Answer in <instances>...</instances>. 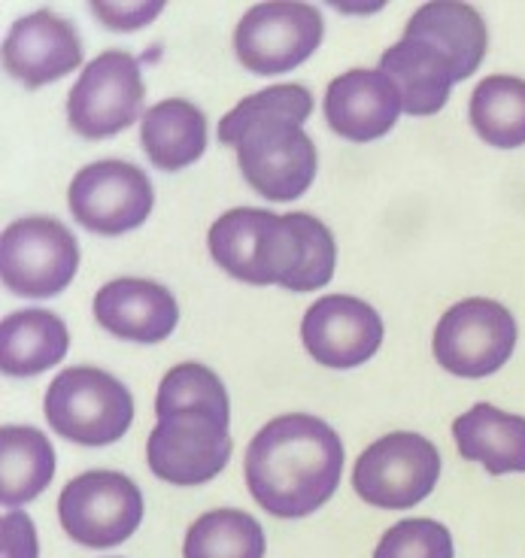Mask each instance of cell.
<instances>
[{"label": "cell", "instance_id": "obj_1", "mask_svg": "<svg viewBox=\"0 0 525 558\" xmlns=\"http://www.w3.org/2000/svg\"><path fill=\"white\" fill-rule=\"evenodd\" d=\"M210 255L235 279L317 292L334 277L337 246L329 225L310 213H267L237 207L210 228Z\"/></svg>", "mask_w": 525, "mask_h": 558}, {"label": "cell", "instance_id": "obj_2", "mask_svg": "<svg viewBox=\"0 0 525 558\" xmlns=\"http://www.w3.org/2000/svg\"><path fill=\"white\" fill-rule=\"evenodd\" d=\"M310 112L313 95L286 83L249 95L219 122V140L237 149L243 180L267 201H295L313 185L317 143L301 128Z\"/></svg>", "mask_w": 525, "mask_h": 558}, {"label": "cell", "instance_id": "obj_3", "mask_svg": "<svg viewBox=\"0 0 525 558\" xmlns=\"http://www.w3.org/2000/svg\"><path fill=\"white\" fill-rule=\"evenodd\" d=\"M344 474V444L305 413L271 418L247 449V486L271 517L301 519L329 504Z\"/></svg>", "mask_w": 525, "mask_h": 558}, {"label": "cell", "instance_id": "obj_4", "mask_svg": "<svg viewBox=\"0 0 525 558\" xmlns=\"http://www.w3.org/2000/svg\"><path fill=\"white\" fill-rule=\"evenodd\" d=\"M46 418L64 440L107 447L122 440L134 422V398L122 383L97 367H68L46 391Z\"/></svg>", "mask_w": 525, "mask_h": 558}, {"label": "cell", "instance_id": "obj_5", "mask_svg": "<svg viewBox=\"0 0 525 558\" xmlns=\"http://www.w3.org/2000/svg\"><path fill=\"white\" fill-rule=\"evenodd\" d=\"M438 476V447L422 434L395 432L361 452L353 468V488L380 510H410L434 492Z\"/></svg>", "mask_w": 525, "mask_h": 558}, {"label": "cell", "instance_id": "obj_6", "mask_svg": "<svg viewBox=\"0 0 525 558\" xmlns=\"http://www.w3.org/2000/svg\"><path fill=\"white\" fill-rule=\"evenodd\" d=\"M76 267L80 243L58 219H19L0 238V279L19 298H56Z\"/></svg>", "mask_w": 525, "mask_h": 558}, {"label": "cell", "instance_id": "obj_7", "mask_svg": "<svg viewBox=\"0 0 525 558\" xmlns=\"http://www.w3.org/2000/svg\"><path fill=\"white\" fill-rule=\"evenodd\" d=\"M228 422L198 407L158 416L146 447L153 474L170 486H204L219 476L235 449Z\"/></svg>", "mask_w": 525, "mask_h": 558}, {"label": "cell", "instance_id": "obj_8", "mask_svg": "<svg viewBox=\"0 0 525 558\" xmlns=\"http://www.w3.org/2000/svg\"><path fill=\"white\" fill-rule=\"evenodd\" d=\"M516 347V319L511 310L489 298H468L446 310L434 328V359L443 371L480 379L504 367Z\"/></svg>", "mask_w": 525, "mask_h": 558}, {"label": "cell", "instance_id": "obj_9", "mask_svg": "<svg viewBox=\"0 0 525 558\" xmlns=\"http://www.w3.org/2000/svg\"><path fill=\"white\" fill-rule=\"evenodd\" d=\"M58 519L70 541L110 549L134 537L143 522V495L119 471H88L70 480L58 498Z\"/></svg>", "mask_w": 525, "mask_h": 558}, {"label": "cell", "instance_id": "obj_10", "mask_svg": "<svg viewBox=\"0 0 525 558\" xmlns=\"http://www.w3.org/2000/svg\"><path fill=\"white\" fill-rule=\"evenodd\" d=\"M143 73L138 58L122 49L88 61L68 95V122L85 140H104L138 122L143 107Z\"/></svg>", "mask_w": 525, "mask_h": 558}, {"label": "cell", "instance_id": "obj_11", "mask_svg": "<svg viewBox=\"0 0 525 558\" xmlns=\"http://www.w3.org/2000/svg\"><path fill=\"white\" fill-rule=\"evenodd\" d=\"M322 31V13L310 3H259L237 25L235 52L255 76H279L317 52Z\"/></svg>", "mask_w": 525, "mask_h": 558}, {"label": "cell", "instance_id": "obj_12", "mask_svg": "<svg viewBox=\"0 0 525 558\" xmlns=\"http://www.w3.org/2000/svg\"><path fill=\"white\" fill-rule=\"evenodd\" d=\"M70 213L95 234H124L134 231L153 213V182L128 161H95L70 182Z\"/></svg>", "mask_w": 525, "mask_h": 558}, {"label": "cell", "instance_id": "obj_13", "mask_svg": "<svg viewBox=\"0 0 525 558\" xmlns=\"http://www.w3.org/2000/svg\"><path fill=\"white\" fill-rule=\"evenodd\" d=\"M301 340L313 362L349 371L377 355L383 343V319L353 294H325L305 313Z\"/></svg>", "mask_w": 525, "mask_h": 558}, {"label": "cell", "instance_id": "obj_14", "mask_svg": "<svg viewBox=\"0 0 525 558\" xmlns=\"http://www.w3.org/2000/svg\"><path fill=\"white\" fill-rule=\"evenodd\" d=\"M83 64V43L73 22L52 10L19 19L3 40V70L25 85L43 88Z\"/></svg>", "mask_w": 525, "mask_h": 558}, {"label": "cell", "instance_id": "obj_15", "mask_svg": "<svg viewBox=\"0 0 525 558\" xmlns=\"http://www.w3.org/2000/svg\"><path fill=\"white\" fill-rule=\"evenodd\" d=\"M95 319L112 337L131 343H162L174 335L180 307L162 282L122 277L95 294Z\"/></svg>", "mask_w": 525, "mask_h": 558}, {"label": "cell", "instance_id": "obj_16", "mask_svg": "<svg viewBox=\"0 0 525 558\" xmlns=\"http://www.w3.org/2000/svg\"><path fill=\"white\" fill-rule=\"evenodd\" d=\"M402 112L395 85L380 70H349L329 83L325 92V122L334 134L356 143L389 134Z\"/></svg>", "mask_w": 525, "mask_h": 558}, {"label": "cell", "instance_id": "obj_17", "mask_svg": "<svg viewBox=\"0 0 525 558\" xmlns=\"http://www.w3.org/2000/svg\"><path fill=\"white\" fill-rule=\"evenodd\" d=\"M380 73L395 85L402 112L434 116L446 107L450 88L458 83L456 64L434 43L404 34L380 58Z\"/></svg>", "mask_w": 525, "mask_h": 558}, {"label": "cell", "instance_id": "obj_18", "mask_svg": "<svg viewBox=\"0 0 525 558\" xmlns=\"http://www.w3.org/2000/svg\"><path fill=\"white\" fill-rule=\"evenodd\" d=\"M458 456L492 476L525 474V418L492 404H474L453 422Z\"/></svg>", "mask_w": 525, "mask_h": 558}, {"label": "cell", "instance_id": "obj_19", "mask_svg": "<svg viewBox=\"0 0 525 558\" xmlns=\"http://www.w3.org/2000/svg\"><path fill=\"white\" fill-rule=\"evenodd\" d=\"M140 143L155 168L174 173L207 153V116L192 100L167 98L143 112Z\"/></svg>", "mask_w": 525, "mask_h": 558}, {"label": "cell", "instance_id": "obj_20", "mask_svg": "<svg viewBox=\"0 0 525 558\" xmlns=\"http://www.w3.org/2000/svg\"><path fill=\"white\" fill-rule=\"evenodd\" d=\"M68 325L49 310H19L0 325V371L7 377H37L68 355Z\"/></svg>", "mask_w": 525, "mask_h": 558}, {"label": "cell", "instance_id": "obj_21", "mask_svg": "<svg viewBox=\"0 0 525 558\" xmlns=\"http://www.w3.org/2000/svg\"><path fill=\"white\" fill-rule=\"evenodd\" d=\"M404 34L422 37V40L434 43L441 52H446L450 61L456 64L458 83L474 76V70L484 64L486 46H489L484 15L468 3H446V0L419 7L410 15Z\"/></svg>", "mask_w": 525, "mask_h": 558}, {"label": "cell", "instance_id": "obj_22", "mask_svg": "<svg viewBox=\"0 0 525 558\" xmlns=\"http://www.w3.org/2000/svg\"><path fill=\"white\" fill-rule=\"evenodd\" d=\"M56 476V449L28 425L0 428V501L7 510L34 501Z\"/></svg>", "mask_w": 525, "mask_h": 558}, {"label": "cell", "instance_id": "obj_23", "mask_svg": "<svg viewBox=\"0 0 525 558\" xmlns=\"http://www.w3.org/2000/svg\"><path fill=\"white\" fill-rule=\"evenodd\" d=\"M470 125L496 149H520L525 143V80L486 76L470 95Z\"/></svg>", "mask_w": 525, "mask_h": 558}, {"label": "cell", "instance_id": "obj_24", "mask_svg": "<svg viewBox=\"0 0 525 558\" xmlns=\"http://www.w3.org/2000/svg\"><path fill=\"white\" fill-rule=\"evenodd\" d=\"M182 553L186 558H264V531L243 510H213L194 519Z\"/></svg>", "mask_w": 525, "mask_h": 558}, {"label": "cell", "instance_id": "obj_25", "mask_svg": "<svg viewBox=\"0 0 525 558\" xmlns=\"http://www.w3.org/2000/svg\"><path fill=\"white\" fill-rule=\"evenodd\" d=\"M210 410L222 418H231V407H228V391L222 386V379L204 367V364H177L170 367L158 386V398H155V413L167 416L177 410Z\"/></svg>", "mask_w": 525, "mask_h": 558}, {"label": "cell", "instance_id": "obj_26", "mask_svg": "<svg viewBox=\"0 0 525 558\" xmlns=\"http://www.w3.org/2000/svg\"><path fill=\"white\" fill-rule=\"evenodd\" d=\"M453 537L434 519H402L380 537L373 558H453Z\"/></svg>", "mask_w": 525, "mask_h": 558}, {"label": "cell", "instance_id": "obj_27", "mask_svg": "<svg viewBox=\"0 0 525 558\" xmlns=\"http://www.w3.org/2000/svg\"><path fill=\"white\" fill-rule=\"evenodd\" d=\"M0 537H3V541H0V544H3L0 558H37V553H40L34 522H31L25 513H19V510L3 513V522H0Z\"/></svg>", "mask_w": 525, "mask_h": 558}, {"label": "cell", "instance_id": "obj_28", "mask_svg": "<svg viewBox=\"0 0 525 558\" xmlns=\"http://www.w3.org/2000/svg\"><path fill=\"white\" fill-rule=\"evenodd\" d=\"M92 10H95V15L107 25V28L138 31L143 28V25H150L155 15L165 10V3H153V0H150V3H134V7H131V3H100V0H97Z\"/></svg>", "mask_w": 525, "mask_h": 558}]
</instances>
